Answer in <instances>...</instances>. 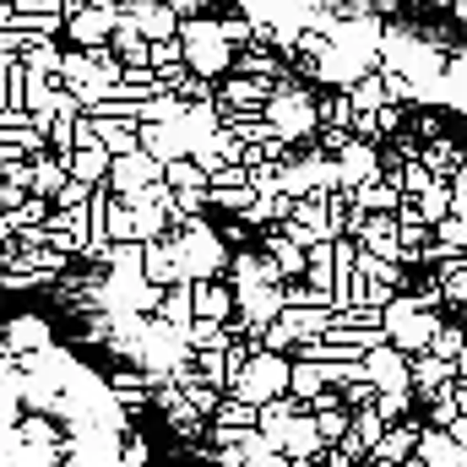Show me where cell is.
Wrapping results in <instances>:
<instances>
[{
	"mask_svg": "<svg viewBox=\"0 0 467 467\" xmlns=\"http://www.w3.org/2000/svg\"><path fill=\"white\" fill-rule=\"evenodd\" d=\"M147 457H152V446H147L141 435H125V451H119V462H125V467H147Z\"/></svg>",
	"mask_w": 467,
	"mask_h": 467,
	"instance_id": "8d00e7d4",
	"label": "cell"
},
{
	"mask_svg": "<svg viewBox=\"0 0 467 467\" xmlns=\"http://www.w3.org/2000/svg\"><path fill=\"white\" fill-rule=\"evenodd\" d=\"M169 244H174V261H180V277L196 283V277H218L229 266V244L218 239V229L207 218H185L169 229Z\"/></svg>",
	"mask_w": 467,
	"mask_h": 467,
	"instance_id": "6da1fadb",
	"label": "cell"
},
{
	"mask_svg": "<svg viewBox=\"0 0 467 467\" xmlns=\"http://www.w3.org/2000/svg\"><path fill=\"white\" fill-rule=\"evenodd\" d=\"M0 353H5V337H0Z\"/></svg>",
	"mask_w": 467,
	"mask_h": 467,
	"instance_id": "f6af8a7d",
	"label": "cell"
},
{
	"mask_svg": "<svg viewBox=\"0 0 467 467\" xmlns=\"http://www.w3.org/2000/svg\"><path fill=\"white\" fill-rule=\"evenodd\" d=\"M163 185H169V191H207V174H202L191 158H169V163H163Z\"/></svg>",
	"mask_w": 467,
	"mask_h": 467,
	"instance_id": "d4e9b609",
	"label": "cell"
},
{
	"mask_svg": "<svg viewBox=\"0 0 467 467\" xmlns=\"http://www.w3.org/2000/svg\"><path fill=\"white\" fill-rule=\"evenodd\" d=\"M234 288L239 283H261V255H250V250H234Z\"/></svg>",
	"mask_w": 467,
	"mask_h": 467,
	"instance_id": "d590c367",
	"label": "cell"
},
{
	"mask_svg": "<svg viewBox=\"0 0 467 467\" xmlns=\"http://www.w3.org/2000/svg\"><path fill=\"white\" fill-rule=\"evenodd\" d=\"M93 191H99V185H82V180H71V174H66V180H60V191L49 196V207H55V213H77V207H88V196H93Z\"/></svg>",
	"mask_w": 467,
	"mask_h": 467,
	"instance_id": "f546056e",
	"label": "cell"
},
{
	"mask_svg": "<svg viewBox=\"0 0 467 467\" xmlns=\"http://www.w3.org/2000/svg\"><path fill=\"white\" fill-rule=\"evenodd\" d=\"M310 424H316L321 446H337V441L348 435V408H327V413H310Z\"/></svg>",
	"mask_w": 467,
	"mask_h": 467,
	"instance_id": "4dcf8cb0",
	"label": "cell"
},
{
	"mask_svg": "<svg viewBox=\"0 0 467 467\" xmlns=\"http://www.w3.org/2000/svg\"><path fill=\"white\" fill-rule=\"evenodd\" d=\"M277 451H283V457H316V451H327L321 435H316V424H310V413H294V419L277 430Z\"/></svg>",
	"mask_w": 467,
	"mask_h": 467,
	"instance_id": "5bb4252c",
	"label": "cell"
},
{
	"mask_svg": "<svg viewBox=\"0 0 467 467\" xmlns=\"http://www.w3.org/2000/svg\"><path fill=\"white\" fill-rule=\"evenodd\" d=\"M337 397H343V408L353 413V408H369V402H375V386L358 375V380H348V386H337Z\"/></svg>",
	"mask_w": 467,
	"mask_h": 467,
	"instance_id": "e575fe53",
	"label": "cell"
},
{
	"mask_svg": "<svg viewBox=\"0 0 467 467\" xmlns=\"http://www.w3.org/2000/svg\"><path fill=\"white\" fill-rule=\"evenodd\" d=\"M413 462L419 467H467V446H457L446 430H419Z\"/></svg>",
	"mask_w": 467,
	"mask_h": 467,
	"instance_id": "30bf717a",
	"label": "cell"
},
{
	"mask_svg": "<svg viewBox=\"0 0 467 467\" xmlns=\"http://www.w3.org/2000/svg\"><path fill=\"white\" fill-rule=\"evenodd\" d=\"M386 424H397V419H408V408H413V391L402 386V391H375V402H369Z\"/></svg>",
	"mask_w": 467,
	"mask_h": 467,
	"instance_id": "1f68e13d",
	"label": "cell"
},
{
	"mask_svg": "<svg viewBox=\"0 0 467 467\" xmlns=\"http://www.w3.org/2000/svg\"><path fill=\"white\" fill-rule=\"evenodd\" d=\"M446 207H451V185H446V180H435V185H430L424 196H413V213H419V218H424L430 229H435V223L446 218Z\"/></svg>",
	"mask_w": 467,
	"mask_h": 467,
	"instance_id": "484cf974",
	"label": "cell"
},
{
	"mask_svg": "<svg viewBox=\"0 0 467 467\" xmlns=\"http://www.w3.org/2000/svg\"><path fill=\"white\" fill-rule=\"evenodd\" d=\"M174 38H180L185 71H196V77H207V82H218V77L229 71L234 49L223 44V38H218V22H213V16H180Z\"/></svg>",
	"mask_w": 467,
	"mask_h": 467,
	"instance_id": "7a4b0ae2",
	"label": "cell"
},
{
	"mask_svg": "<svg viewBox=\"0 0 467 467\" xmlns=\"http://www.w3.org/2000/svg\"><path fill=\"white\" fill-rule=\"evenodd\" d=\"M408 467H419V462H408Z\"/></svg>",
	"mask_w": 467,
	"mask_h": 467,
	"instance_id": "bcb514c9",
	"label": "cell"
},
{
	"mask_svg": "<svg viewBox=\"0 0 467 467\" xmlns=\"http://www.w3.org/2000/svg\"><path fill=\"white\" fill-rule=\"evenodd\" d=\"M250 185L239 180V185H207V207H218V213H244L250 207Z\"/></svg>",
	"mask_w": 467,
	"mask_h": 467,
	"instance_id": "83f0119b",
	"label": "cell"
},
{
	"mask_svg": "<svg viewBox=\"0 0 467 467\" xmlns=\"http://www.w3.org/2000/svg\"><path fill=\"white\" fill-rule=\"evenodd\" d=\"M66 174L82 180V185H104V174H109V152H104V147H71V152H66Z\"/></svg>",
	"mask_w": 467,
	"mask_h": 467,
	"instance_id": "ac0fdd59",
	"label": "cell"
},
{
	"mask_svg": "<svg viewBox=\"0 0 467 467\" xmlns=\"http://www.w3.org/2000/svg\"><path fill=\"white\" fill-rule=\"evenodd\" d=\"M332 163H337V191H358V185L380 180V147H375V141L348 136V147H343Z\"/></svg>",
	"mask_w": 467,
	"mask_h": 467,
	"instance_id": "5b68a950",
	"label": "cell"
},
{
	"mask_svg": "<svg viewBox=\"0 0 467 467\" xmlns=\"http://www.w3.org/2000/svg\"><path fill=\"white\" fill-rule=\"evenodd\" d=\"M397 202H402V191L391 180H369V185L348 191V213H397Z\"/></svg>",
	"mask_w": 467,
	"mask_h": 467,
	"instance_id": "e0dca14e",
	"label": "cell"
},
{
	"mask_svg": "<svg viewBox=\"0 0 467 467\" xmlns=\"http://www.w3.org/2000/svg\"><path fill=\"white\" fill-rule=\"evenodd\" d=\"M185 55H180V38H158V44H147V66L152 71H163V66H180Z\"/></svg>",
	"mask_w": 467,
	"mask_h": 467,
	"instance_id": "836d02e7",
	"label": "cell"
},
{
	"mask_svg": "<svg viewBox=\"0 0 467 467\" xmlns=\"http://www.w3.org/2000/svg\"><path fill=\"white\" fill-rule=\"evenodd\" d=\"M191 316H196V321H223V327H229L234 288L223 283V277H196V283H191Z\"/></svg>",
	"mask_w": 467,
	"mask_h": 467,
	"instance_id": "52a82bcc",
	"label": "cell"
},
{
	"mask_svg": "<svg viewBox=\"0 0 467 467\" xmlns=\"http://www.w3.org/2000/svg\"><path fill=\"white\" fill-rule=\"evenodd\" d=\"M0 337H5V353H38L49 348V321L44 316H16V321L0 327Z\"/></svg>",
	"mask_w": 467,
	"mask_h": 467,
	"instance_id": "7c38bea8",
	"label": "cell"
},
{
	"mask_svg": "<svg viewBox=\"0 0 467 467\" xmlns=\"http://www.w3.org/2000/svg\"><path fill=\"white\" fill-rule=\"evenodd\" d=\"M462 158H467V152L457 147V141H451V136H430V147H419V163H424L435 180H446V174H451Z\"/></svg>",
	"mask_w": 467,
	"mask_h": 467,
	"instance_id": "ffe728a7",
	"label": "cell"
},
{
	"mask_svg": "<svg viewBox=\"0 0 467 467\" xmlns=\"http://www.w3.org/2000/svg\"><path fill=\"white\" fill-rule=\"evenodd\" d=\"M49 213H55V207H49L44 196H33V191H27V196H22V202L5 213V229H33V223H44Z\"/></svg>",
	"mask_w": 467,
	"mask_h": 467,
	"instance_id": "4316f807",
	"label": "cell"
},
{
	"mask_svg": "<svg viewBox=\"0 0 467 467\" xmlns=\"http://www.w3.org/2000/svg\"><path fill=\"white\" fill-rule=\"evenodd\" d=\"M451 386V364L435 353H408V391L413 397H441Z\"/></svg>",
	"mask_w": 467,
	"mask_h": 467,
	"instance_id": "ba28073f",
	"label": "cell"
},
{
	"mask_svg": "<svg viewBox=\"0 0 467 467\" xmlns=\"http://www.w3.org/2000/svg\"><path fill=\"white\" fill-rule=\"evenodd\" d=\"M141 277H147V283H158V288H174V283H185V277H180V261H174V244H169V234L141 244Z\"/></svg>",
	"mask_w": 467,
	"mask_h": 467,
	"instance_id": "8fae6325",
	"label": "cell"
},
{
	"mask_svg": "<svg viewBox=\"0 0 467 467\" xmlns=\"http://www.w3.org/2000/svg\"><path fill=\"white\" fill-rule=\"evenodd\" d=\"M419 430L424 424H413V419H397V424H386V435L375 441V462H391V467H408L413 462V446H419Z\"/></svg>",
	"mask_w": 467,
	"mask_h": 467,
	"instance_id": "9c48e42d",
	"label": "cell"
},
{
	"mask_svg": "<svg viewBox=\"0 0 467 467\" xmlns=\"http://www.w3.org/2000/svg\"><path fill=\"white\" fill-rule=\"evenodd\" d=\"M343 93H348L353 109H380V104H386V82H380V71H364V77H353Z\"/></svg>",
	"mask_w": 467,
	"mask_h": 467,
	"instance_id": "cb8c5ba5",
	"label": "cell"
},
{
	"mask_svg": "<svg viewBox=\"0 0 467 467\" xmlns=\"http://www.w3.org/2000/svg\"><path fill=\"white\" fill-rule=\"evenodd\" d=\"M343 147H348V130H337V125H327V130H321V152H327V158H337Z\"/></svg>",
	"mask_w": 467,
	"mask_h": 467,
	"instance_id": "74e56055",
	"label": "cell"
},
{
	"mask_svg": "<svg viewBox=\"0 0 467 467\" xmlns=\"http://www.w3.org/2000/svg\"><path fill=\"white\" fill-rule=\"evenodd\" d=\"M136 147H141V152H152L158 163L185 158V136H180V125H174V119H169V125H136Z\"/></svg>",
	"mask_w": 467,
	"mask_h": 467,
	"instance_id": "4fadbf2b",
	"label": "cell"
},
{
	"mask_svg": "<svg viewBox=\"0 0 467 467\" xmlns=\"http://www.w3.org/2000/svg\"><path fill=\"white\" fill-rule=\"evenodd\" d=\"M11 11H60V0H11Z\"/></svg>",
	"mask_w": 467,
	"mask_h": 467,
	"instance_id": "b9f144b4",
	"label": "cell"
},
{
	"mask_svg": "<svg viewBox=\"0 0 467 467\" xmlns=\"http://www.w3.org/2000/svg\"><path fill=\"white\" fill-rule=\"evenodd\" d=\"M163 5H169L174 16H202V5H207V0H163Z\"/></svg>",
	"mask_w": 467,
	"mask_h": 467,
	"instance_id": "ab89813d",
	"label": "cell"
},
{
	"mask_svg": "<svg viewBox=\"0 0 467 467\" xmlns=\"http://www.w3.org/2000/svg\"><path fill=\"white\" fill-rule=\"evenodd\" d=\"M218 22V38L229 44V49H244L250 38H255V22L244 16V11H229V16H213Z\"/></svg>",
	"mask_w": 467,
	"mask_h": 467,
	"instance_id": "f1b7e54d",
	"label": "cell"
},
{
	"mask_svg": "<svg viewBox=\"0 0 467 467\" xmlns=\"http://www.w3.org/2000/svg\"><path fill=\"white\" fill-rule=\"evenodd\" d=\"M93 119V136H99V147L109 152V158H119V152H136V119Z\"/></svg>",
	"mask_w": 467,
	"mask_h": 467,
	"instance_id": "d6986e66",
	"label": "cell"
},
{
	"mask_svg": "<svg viewBox=\"0 0 467 467\" xmlns=\"http://www.w3.org/2000/svg\"><path fill=\"white\" fill-rule=\"evenodd\" d=\"M283 391H288V353H266V348L250 353L244 369L229 380V397L250 402V408H261V402H272Z\"/></svg>",
	"mask_w": 467,
	"mask_h": 467,
	"instance_id": "3957f363",
	"label": "cell"
},
{
	"mask_svg": "<svg viewBox=\"0 0 467 467\" xmlns=\"http://www.w3.org/2000/svg\"><path fill=\"white\" fill-rule=\"evenodd\" d=\"M446 185H451V196H467V158L451 169V174H446Z\"/></svg>",
	"mask_w": 467,
	"mask_h": 467,
	"instance_id": "60d3db41",
	"label": "cell"
},
{
	"mask_svg": "<svg viewBox=\"0 0 467 467\" xmlns=\"http://www.w3.org/2000/svg\"><path fill=\"white\" fill-rule=\"evenodd\" d=\"M321 386H327V369H321V364H310V358H288V397L310 402Z\"/></svg>",
	"mask_w": 467,
	"mask_h": 467,
	"instance_id": "7402d4cb",
	"label": "cell"
},
{
	"mask_svg": "<svg viewBox=\"0 0 467 467\" xmlns=\"http://www.w3.org/2000/svg\"><path fill=\"white\" fill-rule=\"evenodd\" d=\"M5 239H11V229H5V213H0V244H5Z\"/></svg>",
	"mask_w": 467,
	"mask_h": 467,
	"instance_id": "ee69618b",
	"label": "cell"
},
{
	"mask_svg": "<svg viewBox=\"0 0 467 467\" xmlns=\"http://www.w3.org/2000/svg\"><path fill=\"white\" fill-rule=\"evenodd\" d=\"M109 397H115V408L125 419H136V413L147 408V375H141V369H115V375H109Z\"/></svg>",
	"mask_w": 467,
	"mask_h": 467,
	"instance_id": "9a60e30c",
	"label": "cell"
},
{
	"mask_svg": "<svg viewBox=\"0 0 467 467\" xmlns=\"http://www.w3.org/2000/svg\"><path fill=\"white\" fill-rule=\"evenodd\" d=\"M358 369H364V380H369L375 391H402V386H408V353L391 348V343L369 348L358 358Z\"/></svg>",
	"mask_w": 467,
	"mask_h": 467,
	"instance_id": "8992f818",
	"label": "cell"
},
{
	"mask_svg": "<svg viewBox=\"0 0 467 467\" xmlns=\"http://www.w3.org/2000/svg\"><path fill=\"white\" fill-rule=\"evenodd\" d=\"M266 266H272L283 283H294V277H305V250H299L294 239H283L277 229H266Z\"/></svg>",
	"mask_w": 467,
	"mask_h": 467,
	"instance_id": "2e32d148",
	"label": "cell"
},
{
	"mask_svg": "<svg viewBox=\"0 0 467 467\" xmlns=\"http://www.w3.org/2000/svg\"><path fill=\"white\" fill-rule=\"evenodd\" d=\"M441 430H446V435H451L457 446H467V413H451V419H446Z\"/></svg>",
	"mask_w": 467,
	"mask_h": 467,
	"instance_id": "f35d334b",
	"label": "cell"
},
{
	"mask_svg": "<svg viewBox=\"0 0 467 467\" xmlns=\"http://www.w3.org/2000/svg\"><path fill=\"white\" fill-rule=\"evenodd\" d=\"M353 272H358L364 283H391V288H402V261H386V255H375V250H364V244H358V255H353Z\"/></svg>",
	"mask_w": 467,
	"mask_h": 467,
	"instance_id": "44dd1931",
	"label": "cell"
},
{
	"mask_svg": "<svg viewBox=\"0 0 467 467\" xmlns=\"http://www.w3.org/2000/svg\"><path fill=\"white\" fill-rule=\"evenodd\" d=\"M152 316H158L163 327H174V332H180V327L191 321V283H174V288H163V299H158V310H152Z\"/></svg>",
	"mask_w": 467,
	"mask_h": 467,
	"instance_id": "603a6c76",
	"label": "cell"
},
{
	"mask_svg": "<svg viewBox=\"0 0 467 467\" xmlns=\"http://www.w3.org/2000/svg\"><path fill=\"white\" fill-rule=\"evenodd\" d=\"M255 343H261V348H266V353H288V348H294V343H299V337H294V327H288L283 316H272V321L261 327V337H255Z\"/></svg>",
	"mask_w": 467,
	"mask_h": 467,
	"instance_id": "d6a6232c",
	"label": "cell"
},
{
	"mask_svg": "<svg viewBox=\"0 0 467 467\" xmlns=\"http://www.w3.org/2000/svg\"><path fill=\"white\" fill-rule=\"evenodd\" d=\"M446 213H451V218H462V223H467V196H451V207H446Z\"/></svg>",
	"mask_w": 467,
	"mask_h": 467,
	"instance_id": "7bdbcfd3",
	"label": "cell"
},
{
	"mask_svg": "<svg viewBox=\"0 0 467 467\" xmlns=\"http://www.w3.org/2000/svg\"><path fill=\"white\" fill-rule=\"evenodd\" d=\"M152 180H163V163L152 158V152H119L109 158V174H104V191L109 196H130V191H141V185H152Z\"/></svg>",
	"mask_w": 467,
	"mask_h": 467,
	"instance_id": "277c9868",
	"label": "cell"
}]
</instances>
